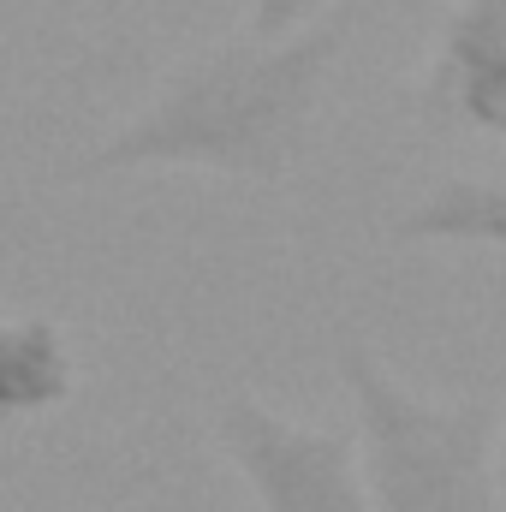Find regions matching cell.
Returning <instances> with one entry per match:
<instances>
[{"instance_id":"1","label":"cell","mask_w":506,"mask_h":512,"mask_svg":"<svg viewBox=\"0 0 506 512\" xmlns=\"http://www.w3.org/2000/svg\"><path fill=\"white\" fill-rule=\"evenodd\" d=\"M364 18L370 0H346L298 36L280 42L233 36L221 48L191 54L102 143L72 155L60 179L96 185L131 173H209V179L280 185L304 161L322 96Z\"/></svg>"},{"instance_id":"2","label":"cell","mask_w":506,"mask_h":512,"mask_svg":"<svg viewBox=\"0 0 506 512\" xmlns=\"http://www.w3.org/2000/svg\"><path fill=\"white\" fill-rule=\"evenodd\" d=\"M334 370L352 405V441L376 512H495L501 405L435 399L381 364L364 334H340Z\"/></svg>"},{"instance_id":"3","label":"cell","mask_w":506,"mask_h":512,"mask_svg":"<svg viewBox=\"0 0 506 512\" xmlns=\"http://www.w3.org/2000/svg\"><path fill=\"white\" fill-rule=\"evenodd\" d=\"M215 447L245 477L256 512H376L358 441L298 423L256 393H221L209 411Z\"/></svg>"},{"instance_id":"4","label":"cell","mask_w":506,"mask_h":512,"mask_svg":"<svg viewBox=\"0 0 506 512\" xmlns=\"http://www.w3.org/2000/svg\"><path fill=\"white\" fill-rule=\"evenodd\" d=\"M417 114L506 143V0H447L417 78Z\"/></svg>"},{"instance_id":"5","label":"cell","mask_w":506,"mask_h":512,"mask_svg":"<svg viewBox=\"0 0 506 512\" xmlns=\"http://www.w3.org/2000/svg\"><path fill=\"white\" fill-rule=\"evenodd\" d=\"M393 245L429 251H506V179H441L387 227Z\"/></svg>"},{"instance_id":"6","label":"cell","mask_w":506,"mask_h":512,"mask_svg":"<svg viewBox=\"0 0 506 512\" xmlns=\"http://www.w3.org/2000/svg\"><path fill=\"white\" fill-rule=\"evenodd\" d=\"M78 393V358L54 316L0 322V417H48Z\"/></svg>"},{"instance_id":"7","label":"cell","mask_w":506,"mask_h":512,"mask_svg":"<svg viewBox=\"0 0 506 512\" xmlns=\"http://www.w3.org/2000/svg\"><path fill=\"white\" fill-rule=\"evenodd\" d=\"M334 6H346V0H251V6H245V36H262V42L298 36V30H310L316 18H328Z\"/></svg>"},{"instance_id":"8","label":"cell","mask_w":506,"mask_h":512,"mask_svg":"<svg viewBox=\"0 0 506 512\" xmlns=\"http://www.w3.org/2000/svg\"><path fill=\"white\" fill-rule=\"evenodd\" d=\"M495 512H506V417H501V459H495Z\"/></svg>"},{"instance_id":"9","label":"cell","mask_w":506,"mask_h":512,"mask_svg":"<svg viewBox=\"0 0 506 512\" xmlns=\"http://www.w3.org/2000/svg\"><path fill=\"white\" fill-rule=\"evenodd\" d=\"M96 6H102V18H126L131 12V0H96Z\"/></svg>"}]
</instances>
